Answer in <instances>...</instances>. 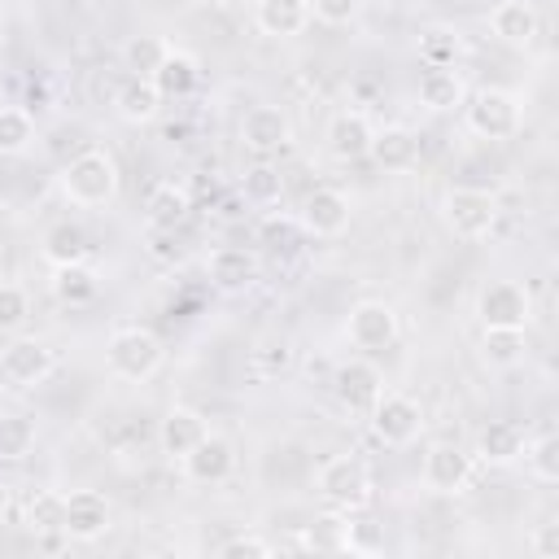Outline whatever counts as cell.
Listing matches in <instances>:
<instances>
[{"label": "cell", "instance_id": "cell-18", "mask_svg": "<svg viewBox=\"0 0 559 559\" xmlns=\"http://www.w3.org/2000/svg\"><path fill=\"white\" fill-rule=\"evenodd\" d=\"M489 31L507 44V48H528L542 31V17L528 0H498L489 13Z\"/></svg>", "mask_w": 559, "mask_h": 559}, {"label": "cell", "instance_id": "cell-44", "mask_svg": "<svg viewBox=\"0 0 559 559\" xmlns=\"http://www.w3.org/2000/svg\"><path fill=\"white\" fill-rule=\"evenodd\" d=\"M288 358H293V354H288V345H284V341H266V345L253 354V362H258L262 371H275V367L284 371V367H288Z\"/></svg>", "mask_w": 559, "mask_h": 559}, {"label": "cell", "instance_id": "cell-11", "mask_svg": "<svg viewBox=\"0 0 559 559\" xmlns=\"http://www.w3.org/2000/svg\"><path fill=\"white\" fill-rule=\"evenodd\" d=\"M332 393H336V402H341L345 411L367 415V411L376 406V397L384 393V376H380L371 362L349 358V362H341V367L332 371Z\"/></svg>", "mask_w": 559, "mask_h": 559}, {"label": "cell", "instance_id": "cell-8", "mask_svg": "<svg viewBox=\"0 0 559 559\" xmlns=\"http://www.w3.org/2000/svg\"><path fill=\"white\" fill-rule=\"evenodd\" d=\"M52 367H57L52 349H48L44 341H31V336L9 341L4 354H0V376H4L13 389H35V384H44V380L52 376Z\"/></svg>", "mask_w": 559, "mask_h": 559}, {"label": "cell", "instance_id": "cell-23", "mask_svg": "<svg viewBox=\"0 0 559 559\" xmlns=\"http://www.w3.org/2000/svg\"><path fill=\"white\" fill-rule=\"evenodd\" d=\"M162 105H166V96H162V92L153 87V79H144V74H131V79L118 87V96H114L118 118L131 122V127L153 122V118L162 114Z\"/></svg>", "mask_w": 559, "mask_h": 559}, {"label": "cell", "instance_id": "cell-27", "mask_svg": "<svg viewBox=\"0 0 559 559\" xmlns=\"http://www.w3.org/2000/svg\"><path fill=\"white\" fill-rule=\"evenodd\" d=\"M96 293H100V280H96L92 266H83V262L52 266V297H57V301H66V306H87V301H96Z\"/></svg>", "mask_w": 559, "mask_h": 559}, {"label": "cell", "instance_id": "cell-24", "mask_svg": "<svg viewBox=\"0 0 559 559\" xmlns=\"http://www.w3.org/2000/svg\"><path fill=\"white\" fill-rule=\"evenodd\" d=\"M148 79H153V87H157L166 100H183V96L197 92V83H201V66H197L192 52L170 48V52L162 57V66H157Z\"/></svg>", "mask_w": 559, "mask_h": 559}, {"label": "cell", "instance_id": "cell-6", "mask_svg": "<svg viewBox=\"0 0 559 559\" xmlns=\"http://www.w3.org/2000/svg\"><path fill=\"white\" fill-rule=\"evenodd\" d=\"M367 419H371L376 441H384V445H411L424 432V406L415 397L389 393V389L376 397V406L367 411Z\"/></svg>", "mask_w": 559, "mask_h": 559}, {"label": "cell", "instance_id": "cell-9", "mask_svg": "<svg viewBox=\"0 0 559 559\" xmlns=\"http://www.w3.org/2000/svg\"><path fill=\"white\" fill-rule=\"evenodd\" d=\"M183 476L192 485H223L231 472H236V445L223 437V432H205L183 459H179Z\"/></svg>", "mask_w": 559, "mask_h": 559}, {"label": "cell", "instance_id": "cell-40", "mask_svg": "<svg viewBox=\"0 0 559 559\" xmlns=\"http://www.w3.org/2000/svg\"><path fill=\"white\" fill-rule=\"evenodd\" d=\"M362 9V0H310V17H319L323 26H345L354 22Z\"/></svg>", "mask_w": 559, "mask_h": 559}, {"label": "cell", "instance_id": "cell-14", "mask_svg": "<svg viewBox=\"0 0 559 559\" xmlns=\"http://www.w3.org/2000/svg\"><path fill=\"white\" fill-rule=\"evenodd\" d=\"M349 214H354V210H349V197H345L341 188H314V192L306 197L297 223H301L306 236L332 240V236H341V231L349 227Z\"/></svg>", "mask_w": 559, "mask_h": 559}, {"label": "cell", "instance_id": "cell-46", "mask_svg": "<svg viewBox=\"0 0 559 559\" xmlns=\"http://www.w3.org/2000/svg\"><path fill=\"white\" fill-rule=\"evenodd\" d=\"M9 502H13V493H9V485L0 480V520H4V511H9Z\"/></svg>", "mask_w": 559, "mask_h": 559}, {"label": "cell", "instance_id": "cell-3", "mask_svg": "<svg viewBox=\"0 0 559 559\" xmlns=\"http://www.w3.org/2000/svg\"><path fill=\"white\" fill-rule=\"evenodd\" d=\"M105 362H109V371H114L118 380L144 384V380L157 376V367H162V341H157L148 328H140V323L118 328V332L109 336V345H105Z\"/></svg>", "mask_w": 559, "mask_h": 559}, {"label": "cell", "instance_id": "cell-45", "mask_svg": "<svg viewBox=\"0 0 559 559\" xmlns=\"http://www.w3.org/2000/svg\"><path fill=\"white\" fill-rule=\"evenodd\" d=\"M528 546H533L537 559H555V555H559V524H542V528L528 537Z\"/></svg>", "mask_w": 559, "mask_h": 559}, {"label": "cell", "instance_id": "cell-36", "mask_svg": "<svg viewBox=\"0 0 559 559\" xmlns=\"http://www.w3.org/2000/svg\"><path fill=\"white\" fill-rule=\"evenodd\" d=\"M524 463H528L533 480L555 485V480H559V437H555V432H542L537 441H528V445H524Z\"/></svg>", "mask_w": 559, "mask_h": 559}, {"label": "cell", "instance_id": "cell-37", "mask_svg": "<svg viewBox=\"0 0 559 559\" xmlns=\"http://www.w3.org/2000/svg\"><path fill=\"white\" fill-rule=\"evenodd\" d=\"M26 319H31V297H26V288L13 284V280H0V336L22 332Z\"/></svg>", "mask_w": 559, "mask_h": 559}, {"label": "cell", "instance_id": "cell-41", "mask_svg": "<svg viewBox=\"0 0 559 559\" xmlns=\"http://www.w3.org/2000/svg\"><path fill=\"white\" fill-rule=\"evenodd\" d=\"M148 253L157 262H179L183 258V245H179L175 227H148Z\"/></svg>", "mask_w": 559, "mask_h": 559}, {"label": "cell", "instance_id": "cell-47", "mask_svg": "<svg viewBox=\"0 0 559 559\" xmlns=\"http://www.w3.org/2000/svg\"><path fill=\"white\" fill-rule=\"evenodd\" d=\"M214 4H218V9H249L253 0H214Z\"/></svg>", "mask_w": 559, "mask_h": 559}, {"label": "cell", "instance_id": "cell-2", "mask_svg": "<svg viewBox=\"0 0 559 559\" xmlns=\"http://www.w3.org/2000/svg\"><path fill=\"white\" fill-rule=\"evenodd\" d=\"M314 489H319V498H323L328 507L354 515V511H362V507L371 502V472H367V463H362L358 454H332V459L319 467Z\"/></svg>", "mask_w": 559, "mask_h": 559}, {"label": "cell", "instance_id": "cell-42", "mask_svg": "<svg viewBox=\"0 0 559 559\" xmlns=\"http://www.w3.org/2000/svg\"><path fill=\"white\" fill-rule=\"evenodd\" d=\"M380 546H384V533H380V524H371V520H349V550L376 555Z\"/></svg>", "mask_w": 559, "mask_h": 559}, {"label": "cell", "instance_id": "cell-43", "mask_svg": "<svg viewBox=\"0 0 559 559\" xmlns=\"http://www.w3.org/2000/svg\"><path fill=\"white\" fill-rule=\"evenodd\" d=\"M271 555V542L262 537H231L218 546V559H266Z\"/></svg>", "mask_w": 559, "mask_h": 559}, {"label": "cell", "instance_id": "cell-26", "mask_svg": "<svg viewBox=\"0 0 559 559\" xmlns=\"http://www.w3.org/2000/svg\"><path fill=\"white\" fill-rule=\"evenodd\" d=\"M188 210H192L188 188L175 183V179L157 183V188L148 192V201H144V218H148V227H179V223L188 218Z\"/></svg>", "mask_w": 559, "mask_h": 559}, {"label": "cell", "instance_id": "cell-12", "mask_svg": "<svg viewBox=\"0 0 559 559\" xmlns=\"http://www.w3.org/2000/svg\"><path fill=\"white\" fill-rule=\"evenodd\" d=\"M424 485L432 493H463L472 485V454L463 445H450V441H437L428 454H424Z\"/></svg>", "mask_w": 559, "mask_h": 559}, {"label": "cell", "instance_id": "cell-38", "mask_svg": "<svg viewBox=\"0 0 559 559\" xmlns=\"http://www.w3.org/2000/svg\"><path fill=\"white\" fill-rule=\"evenodd\" d=\"M240 192H245V201H253V205H275V201H280V192H284V179H280V170H275V166L258 162V166H249V170H245Z\"/></svg>", "mask_w": 559, "mask_h": 559}, {"label": "cell", "instance_id": "cell-16", "mask_svg": "<svg viewBox=\"0 0 559 559\" xmlns=\"http://www.w3.org/2000/svg\"><path fill=\"white\" fill-rule=\"evenodd\" d=\"M205 275H210L214 288L240 293V288H249V284L258 280V253L245 249V245H218V249H210V258H205Z\"/></svg>", "mask_w": 559, "mask_h": 559}, {"label": "cell", "instance_id": "cell-33", "mask_svg": "<svg viewBox=\"0 0 559 559\" xmlns=\"http://www.w3.org/2000/svg\"><path fill=\"white\" fill-rule=\"evenodd\" d=\"M170 52V44L162 39V35H131L127 44H122V66L131 70V74H153L157 66H162V57Z\"/></svg>", "mask_w": 559, "mask_h": 559}, {"label": "cell", "instance_id": "cell-10", "mask_svg": "<svg viewBox=\"0 0 559 559\" xmlns=\"http://www.w3.org/2000/svg\"><path fill=\"white\" fill-rule=\"evenodd\" d=\"M109 524H114V507H109V498L100 489L66 493V524H61V533L70 542H96V537L109 533Z\"/></svg>", "mask_w": 559, "mask_h": 559}, {"label": "cell", "instance_id": "cell-19", "mask_svg": "<svg viewBox=\"0 0 559 559\" xmlns=\"http://www.w3.org/2000/svg\"><path fill=\"white\" fill-rule=\"evenodd\" d=\"M524 445H528V437L515 419H489L476 437V459L489 467H511L515 459H524Z\"/></svg>", "mask_w": 559, "mask_h": 559}, {"label": "cell", "instance_id": "cell-7", "mask_svg": "<svg viewBox=\"0 0 559 559\" xmlns=\"http://www.w3.org/2000/svg\"><path fill=\"white\" fill-rule=\"evenodd\" d=\"M476 314L485 328H528L533 297L520 280H489L476 297Z\"/></svg>", "mask_w": 559, "mask_h": 559}, {"label": "cell", "instance_id": "cell-28", "mask_svg": "<svg viewBox=\"0 0 559 559\" xmlns=\"http://www.w3.org/2000/svg\"><path fill=\"white\" fill-rule=\"evenodd\" d=\"M524 354H528L524 328H485L480 332V358L489 367H520Z\"/></svg>", "mask_w": 559, "mask_h": 559}, {"label": "cell", "instance_id": "cell-17", "mask_svg": "<svg viewBox=\"0 0 559 559\" xmlns=\"http://www.w3.org/2000/svg\"><path fill=\"white\" fill-rule=\"evenodd\" d=\"M371 135H376V127H371V118H367L362 109H341V114H332V122H328V148H332L336 162H358V157H367Z\"/></svg>", "mask_w": 559, "mask_h": 559}, {"label": "cell", "instance_id": "cell-48", "mask_svg": "<svg viewBox=\"0 0 559 559\" xmlns=\"http://www.w3.org/2000/svg\"><path fill=\"white\" fill-rule=\"evenodd\" d=\"M4 39H9V22H4V9H0V48H4Z\"/></svg>", "mask_w": 559, "mask_h": 559}, {"label": "cell", "instance_id": "cell-32", "mask_svg": "<svg viewBox=\"0 0 559 559\" xmlns=\"http://www.w3.org/2000/svg\"><path fill=\"white\" fill-rule=\"evenodd\" d=\"M463 57V35L454 26H428L419 35V61L424 66H454Z\"/></svg>", "mask_w": 559, "mask_h": 559}, {"label": "cell", "instance_id": "cell-1", "mask_svg": "<svg viewBox=\"0 0 559 559\" xmlns=\"http://www.w3.org/2000/svg\"><path fill=\"white\" fill-rule=\"evenodd\" d=\"M61 192L66 201L96 210L118 197V162L109 148H83L61 166Z\"/></svg>", "mask_w": 559, "mask_h": 559}, {"label": "cell", "instance_id": "cell-15", "mask_svg": "<svg viewBox=\"0 0 559 559\" xmlns=\"http://www.w3.org/2000/svg\"><path fill=\"white\" fill-rule=\"evenodd\" d=\"M349 341L358 349H384L397 341V310L384 306V301H358L349 310V323H345Z\"/></svg>", "mask_w": 559, "mask_h": 559}, {"label": "cell", "instance_id": "cell-20", "mask_svg": "<svg viewBox=\"0 0 559 559\" xmlns=\"http://www.w3.org/2000/svg\"><path fill=\"white\" fill-rule=\"evenodd\" d=\"M415 96H419L424 109L450 114V109H459V105L467 100V83H463V74H459L454 66H428V70L419 74Z\"/></svg>", "mask_w": 559, "mask_h": 559}, {"label": "cell", "instance_id": "cell-29", "mask_svg": "<svg viewBox=\"0 0 559 559\" xmlns=\"http://www.w3.org/2000/svg\"><path fill=\"white\" fill-rule=\"evenodd\" d=\"M44 258L52 262V266H66V262H83L87 258V231L79 227V223H52L48 231H44Z\"/></svg>", "mask_w": 559, "mask_h": 559}, {"label": "cell", "instance_id": "cell-25", "mask_svg": "<svg viewBox=\"0 0 559 559\" xmlns=\"http://www.w3.org/2000/svg\"><path fill=\"white\" fill-rule=\"evenodd\" d=\"M367 157H376V166L384 170H411L419 162V135L411 127H380L371 135Z\"/></svg>", "mask_w": 559, "mask_h": 559}, {"label": "cell", "instance_id": "cell-5", "mask_svg": "<svg viewBox=\"0 0 559 559\" xmlns=\"http://www.w3.org/2000/svg\"><path fill=\"white\" fill-rule=\"evenodd\" d=\"M441 218L459 240H485L498 223V201L485 188H450L441 197Z\"/></svg>", "mask_w": 559, "mask_h": 559}, {"label": "cell", "instance_id": "cell-35", "mask_svg": "<svg viewBox=\"0 0 559 559\" xmlns=\"http://www.w3.org/2000/svg\"><path fill=\"white\" fill-rule=\"evenodd\" d=\"M35 144V118L22 105H4L0 109V153H26Z\"/></svg>", "mask_w": 559, "mask_h": 559}, {"label": "cell", "instance_id": "cell-34", "mask_svg": "<svg viewBox=\"0 0 559 559\" xmlns=\"http://www.w3.org/2000/svg\"><path fill=\"white\" fill-rule=\"evenodd\" d=\"M258 245L266 249V253H297V245H301V223L293 218V214H266L262 218V227H258Z\"/></svg>", "mask_w": 559, "mask_h": 559}, {"label": "cell", "instance_id": "cell-21", "mask_svg": "<svg viewBox=\"0 0 559 559\" xmlns=\"http://www.w3.org/2000/svg\"><path fill=\"white\" fill-rule=\"evenodd\" d=\"M253 22L271 39H293L310 26V0H253Z\"/></svg>", "mask_w": 559, "mask_h": 559}, {"label": "cell", "instance_id": "cell-49", "mask_svg": "<svg viewBox=\"0 0 559 559\" xmlns=\"http://www.w3.org/2000/svg\"><path fill=\"white\" fill-rule=\"evenodd\" d=\"M4 105H9V100H4V87H0V109H4Z\"/></svg>", "mask_w": 559, "mask_h": 559}, {"label": "cell", "instance_id": "cell-39", "mask_svg": "<svg viewBox=\"0 0 559 559\" xmlns=\"http://www.w3.org/2000/svg\"><path fill=\"white\" fill-rule=\"evenodd\" d=\"M35 445V424L26 415H4L0 419V459H26Z\"/></svg>", "mask_w": 559, "mask_h": 559}, {"label": "cell", "instance_id": "cell-22", "mask_svg": "<svg viewBox=\"0 0 559 559\" xmlns=\"http://www.w3.org/2000/svg\"><path fill=\"white\" fill-rule=\"evenodd\" d=\"M205 432H210V428H205V419H201L192 406H170V411L162 415V424H157V445H162L166 459H183Z\"/></svg>", "mask_w": 559, "mask_h": 559}, {"label": "cell", "instance_id": "cell-30", "mask_svg": "<svg viewBox=\"0 0 559 559\" xmlns=\"http://www.w3.org/2000/svg\"><path fill=\"white\" fill-rule=\"evenodd\" d=\"M306 546L310 550H349V511H319L310 524H306Z\"/></svg>", "mask_w": 559, "mask_h": 559}, {"label": "cell", "instance_id": "cell-4", "mask_svg": "<svg viewBox=\"0 0 559 559\" xmlns=\"http://www.w3.org/2000/svg\"><path fill=\"white\" fill-rule=\"evenodd\" d=\"M463 109H467V127L480 140H511L524 122L520 96L507 87H480L472 100H463Z\"/></svg>", "mask_w": 559, "mask_h": 559}, {"label": "cell", "instance_id": "cell-13", "mask_svg": "<svg viewBox=\"0 0 559 559\" xmlns=\"http://www.w3.org/2000/svg\"><path fill=\"white\" fill-rule=\"evenodd\" d=\"M293 140V122L280 105H253L240 122V144L253 153V157H271L280 153L284 144Z\"/></svg>", "mask_w": 559, "mask_h": 559}, {"label": "cell", "instance_id": "cell-31", "mask_svg": "<svg viewBox=\"0 0 559 559\" xmlns=\"http://www.w3.org/2000/svg\"><path fill=\"white\" fill-rule=\"evenodd\" d=\"M61 524H66V493H57V489H39L31 502H26V528L35 533V537H57L61 533ZM66 537V533H61Z\"/></svg>", "mask_w": 559, "mask_h": 559}]
</instances>
